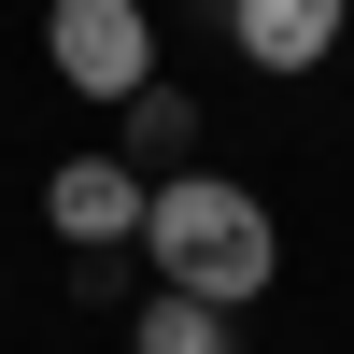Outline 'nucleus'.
Instances as JSON below:
<instances>
[{"mask_svg":"<svg viewBox=\"0 0 354 354\" xmlns=\"http://www.w3.org/2000/svg\"><path fill=\"white\" fill-rule=\"evenodd\" d=\"M142 255H156L170 298H198V312H255V298H270V270H283V227H270V198L227 185V170H170L156 213H142Z\"/></svg>","mask_w":354,"mask_h":354,"instance_id":"f257e3e1","label":"nucleus"},{"mask_svg":"<svg viewBox=\"0 0 354 354\" xmlns=\"http://www.w3.org/2000/svg\"><path fill=\"white\" fill-rule=\"evenodd\" d=\"M185 142H198V100L142 85V100H128V170H142V185H170V170H185Z\"/></svg>","mask_w":354,"mask_h":354,"instance_id":"39448f33","label":"nucleus"},{"mask_svg":"<svg viewBox=\"0 0 354 354\" xmlns=\"http://www.w3.org/2000/svg\"><path fill=\"white\" fill-rule=\"evenodd\" d=\"M340 28H354V0H227V43L255 71H326Z\"/></svg>","mask_w":354,"mask_h":354,"instance_id":"20e7f679","label":"nucleus"},{"mask_svg":"<svg viewBox=\"0 0 354 354\" xmlns=\"http://www.w3.org/2000/svg\"><path fill=\"white\" fill-rule=\"evenodd\" d=\"M43 213H57V241H71V255H113V241H142L156 185H142L128 156H71V170L43 185Z\"/></svg>","mask_w":354,"mask_h":354,"instance_id":"7ed1b4c3","label":"nucleus"},{"mask_svg":"<svg viewBox=\"0 0 354 354\" xmlns=\"http://www.w3.org/2000/svg\"><path fill=\"white\" fill-rule=\"evenodd\" d=\"M43 57H57L71 100H142V85H156V15H142V0H57Z\"/></svg>","mask_w":354,"mask_h":354,"instance_id":"f03ea898","label":"nucleus"},{"mask_svg":"<svg viewBox=\"0 0 354 354\" xmlns=\"http://www.w3.org/2000/svg\"><path fill=\"white\" fill-rule=\"evenodd\" d=\"M128 354H227V312H198V298H170V283H156V298L128 312Z\"/></svg>","mask_w":354,"mask_h":354,"instance_id":"423d86ee","label":"nucleus"}]
</instances>
